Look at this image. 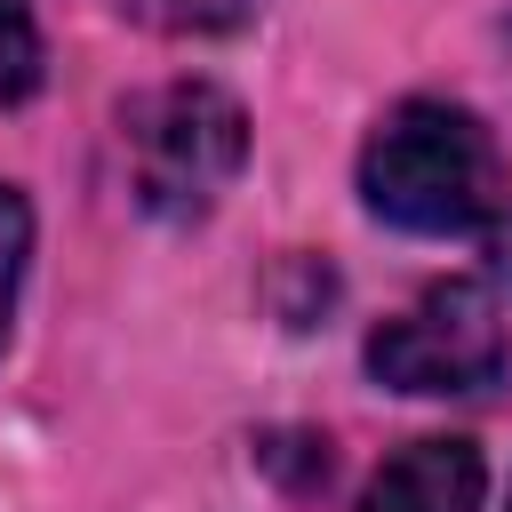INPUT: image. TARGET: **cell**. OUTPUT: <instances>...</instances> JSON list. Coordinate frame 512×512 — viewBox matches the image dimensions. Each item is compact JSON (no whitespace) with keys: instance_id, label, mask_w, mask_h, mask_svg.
I'll return each instance as SVG.
<instances>
[{"instance_id":"cell-5","label":"cell","mask_w":512,"mask_h":512,"mask_svg":"<svg viewBox=\"0 0 512 512\" xmlns=\"http://www.w3.org/2000/svg\"><path fill=\"white\" fill-rule=\"evenodd\" d=\"M40 80V32H32V8L24 0H0V104L32 96Z\"/></svg>"},{"instance_id":"cell-1","label":"cell","mask_w":512,"mask_h":512,"mask_svg":"<svg viewBox=\"0 0 512 512\" xmlns=\"http://www.w3.org/2000/svg\"><path fill=\"white\" fill-rule=\"evenodd\" d=\"M360 192L400 232H472L504 200L488 128L440 96H408L376 120V136L360 152Z\"/></svg>"},{"instance_id":"cell-4","label":"cell","mask_w":512,"mask_h":512,"mask_svg":"<svg viewBox=\"0 0 512 512\" xmlns=\"http://www.w3.org/2000/svg\"><path fill=\"white\" fill-rule=\"evenodd\" d=\"M480 448L472 440H416L400 448L352 512H480Z\"/></svg>"},{"instance_id":"cell-3","label":"cell","mask_w":512,"mask_h":512,"mask_svg":"<svg viewBox=\"0 0 512 512\" xmlns=\"http://www.w3.org/2000/svg\"><path fill=\"white\" fill-rule=\"evenodd\" d=\"M368 368L392 392H480L504 376V320L496 296L472 280L424 288L400 320H384L368 336Z\"/></svg>"},{"instance_id":"cell-2","label":"cell","mask_w":512,"mask_h":512,"mask_svg":"<svg viewBox=\"0 0 512 512\" xmlns=\"http://www.w3.org/2000/svg\"><path fill=\"white\" fill-rule=\"evenodd\" d=\"M240 152H248V120L208 80L152 88L128 112V176L152 216H200L240 176Z\"/></svg>"},{"instance_id":"cell-6","label":"cell","mask_w":512,"mask_h":512,"mask_svg":"<svg viewBox=\"0 0 512 512\" xmlns=\"http://www.w3.org/2000/svg\"><path fill=\"white\" fill-rule=\"evenodd\" d=\"M240 8L248 0H120V16H136L152 32H224V24H240Z\"/></svg>"},{"instance_id":"cell-7","label":"cell","mask_w":512,"mask_h":512,"mask_svg":"<svg viewBox=\"0 0 512 512\" xmlns=\"http://www.w3.org/2000/svg\"><path fill=\"white\" fill-rule=\"evenodd\" d=\"M32 256V208L16 184H0V344H8V312H16V280Z\"/></svg>"}]
</instances>
